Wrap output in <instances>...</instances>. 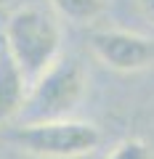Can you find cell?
<instances>
[{
  "mask_svg": "<svg viewBox=\"0 0 154 159\" xmlns=\"http://www.w3.org/2000/svg\"><path fill=\"white\" fill-rule=\"evenodd\" d=\"M106 159H152V151L143 141L138 138H125L122 143L114 146V151L109 154Z\"/></svg>",
  "mask_w": 154,
  "mask_h": 159,
  "instance_id": "52a82bcc",
  "label": "cell"
},
{
  "mask_svg": "<svg viewBox=\"0 0 154 159\" xmlns=\"http://www.w3.org/2000/svg\"><path fill=\"white\" fill-rule=\"evenodd\" d=\"M11 141L40 159H77L98 148L101 133L91 122L64 117L48 122H27L11 133Z\"/></svg>",
  "mask_w": 154,
  "mask_h": 159,
  "instance_id": "3957f363",
  "label": "cell"
},
{
  "mask_svg": "<svg viewBox=\"0 0 154 159\" xmlns=\"http://www.w3.org/2000/svg\"><path fill=\"white\" fill-rule=\"evenodd\" d=\"M138 8H141V13L154 24V0H138Z\"/></svg>",
  "mask_w": 154,
  "mask_h": 159,
  "instance_id": "ba28073f",
  "label": "cell"
},
{
  "mask_svg": "<svg viewBox=\"0 0 154 159\" xmlns=\"http://www.w3.org/2000/svg\"><path fill=\"white\" fill-rule=\"evenodd\" d=\"M51 6L64 19H69L74 24H85V21H93V19L101 16L106 3L104 0H51Z\"/></svg>",
  "mask_w": 154,
  "mask_h": 159,
  "instance_id": "8992f818",
  "label": "cell"
},
{
  "mask_svg": "<svg viewBox=\"0 0 154 159\" xmlns=\"http://www.w3.org/2000/svg\"><path fill=\"white\" fill-rule=\"evenodd\" d=\"M88 77L82 64L74 56H58L45 72L27 85L24 106L19 117L27 122H48V119H64L69 117L82 93H85Z\"/></svg>",
  "mask_w": 154,
  "mask_h": 159,
  "instance_id": "7a4b0ae2",
  "label": "cell"
},
{
  "mask_svg": "<svg viewBox=\"0 0 154 159\" xmlns=\"http://www.w3.org/2000/svg\"><path fill=\"white\" fill-rule=\"evenodd\" d=\"M27 80L13 64V58L6 53V48L0 51V125L11 122L19 117L24 106V96H27Z\"/></svg>",
  "mask_w": 154,
  "mask_h": 159,
  "instance_id": "5b68a950",
  "label": "cell"
},
{
  "mask_svg": "<svg viewBox=\"0 0 154 159\" xmlns=\"http://www.w3.org/2000/svg\"><path fill=\"white\" fill-rule=\"evenodd\" d=\"M3 3H6V0H0V8H3Z\"/></svg>",
  "mask_w": 154,
  "mask_h": 159,
  "instance_id": "9c48e42d",
  "label": "cell"
},
{
  "mask_svg": "<svg viewBox=\"0 0 154 159\" xmlns=\"http://www.w3.org/2000/svg\"><path fill=\"white\" fill-rule=\"evenodd\" d=\"M6 53L32 82L61 56V29L43 8H19L6 21Z\"/></svg>",
  "mask_w": 154,
  "mask_h": 159,
  "instance_id": "6da1fadb",
  "label": "cell"
},
{
  "mask_svg": "<svg viewBox=\"0 0 154 159\" xmlns=\"http://www.w3.org/2000/svg\"><path fill=\"white\" fill-rule=\"evenodd\" d=\"M91 51L114 72H138L154 61V40L125 29H98L91 34Z\"/></svg>",
  "mask_w": 154,
  "mask_h": 159,
  "instance_id": "277c9868",
  "label": "cell"
}]
</instances>
